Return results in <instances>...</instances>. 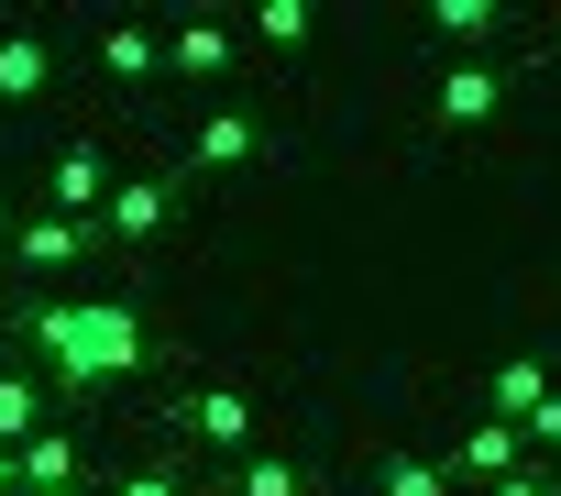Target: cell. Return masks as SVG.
<instances>
[{"label": "cell", "mask_w": 561, "mask_h": 496, "mask_svg": "<svg viewBox=\"0 0 561 496\" xmlns=\"http://www.w3.org/2000/svg\"><path fill=\"white\" fill-rule=\"evenodd\" d=\"M23 331H34V353H45V386H78V397L144 375V353H154L144 320H133L122 298H45Z\"/></svg>", "instance_id": "1"}, {"label": "cell", "mask_w": 561, "mask_h": 496, "mask_svg": "<svg viewBox=\"0 0 561 496\" xmlns=\"http://www.w3.org/2000/svg\"><path fill=\"white\" fill-rule=\"evenodd\" d=\"M100 255V221H56V210H23L12 221V266L23 277H78Z\"/></svg>", "instance_id": "2"}, {"label": "cell", "mask_w": 561, "mask_h": 496, "mask_svg": "<svg viewBox=\"0 0 561 496\" xmlns=\"http://www.w3.org/2000/svg\"><path fill=\"white\" fill-rule=\"evenodd\" d=\"M111 188H122V177H111V155H100V144H67V155L45 166L34 210H56V221H100V210H111Z\"/></svg>", "instance_id": "3"}, {"label": "cell", "mask_w": 561, "mask_h": 496, "mask_svg": "<svg viewBox=\"0 0 561 496\" xmlns=\"http://www.w3.org/2000/svg\"><path fill=\"white\" fill-rule=\"evenodd\" d=\"M264 155V122L231 100V111H209L198 133H187V177H231V166H253Z\"/></svg>", "instance_id": "4"}, {"label": "cell", "mask_w": 561, "mask_h": 496, "mask_svg": "<svg viewBox=\"0 0 561 496\" xmlns=\"http://www.w3.org/2000/svg\"><path fill=\"white\" fill-rule=\"evenodd\" d=\"M517 463H528V430H506V419H473V430L451 441V463H440V474H451V485H506Z\"/></svg>", "instance_id": "5"}, {"label": "cell", "mask_w": 561, "mask_h": 496, "mask_svg": "<svg viewBox=\"0 0 561 496\" xmlns=\"http://www.w3.org/2000/svg\"><path fill=\"white\" fill-rule=\"evenodd\" d=\"M495 111H506V78H495V67H473V56H462V67L440 78V100H430V122H440V133H484Z\"/></svg>", "instance_id": "6"}, {"label": "cell", "mask_w": 561, "mask_h": 496, "mask_svg": "<svg viewBox=\"0 0 561 496\" xmlns=\"http://www.w3.org/2000/svg\"><path fill=\"white\" fill-rule=\"evenodd\" d=\"M165 221H176V177H122V188H111V210H100V232H111V243H154Z\"/></svg>", "instance_id": "7"}, {"label": "cell", "mask_w": 561, "mask_h": 496, "mask_svg": "<svg viewBox=\"0 0 561 496\" xmlns=\"http://www.w3.org/2000/svg\"><path fill=\"white\" fill-rule=\"evenodd\" d=\"M176 419H187V441H209V452H231V463L253 452V397H242V386H198Z\"/></svg>", "instance_id": "8"}, {"label": "cell", "mask_w": 561, "mask_h": 496, "mask_svg": "<svg viewBox=\"0 0 561 496\" xmlns=\"http://www.w3.org/2000/svg\"><path fill=\"white\" fill-rule=\"evenodd\" d=\"M165 67L198 78V89H220V78L242 67V34H231V23H176V34H165Z\"/></svg>", "instance_id": "9"}, {"label": "cell", "mask_w": 561, "mask_h": 496, "mask_svg": "<svg viewBox=\"0 0 561 496\" xmlns=\"http://www.w3.org/2000/svg\"><path fill=\"white\" fill-rule=\"evenodd\" d=\"M539 397H550V364H539V353H506V364L484 375V419H506V430H528Z\"/></svg>", "instance_id": "10"}, {"label": "cell", "mask_w": 561, "mask_h": 496, "mask_svg": "<svg viewBox=\"0 0 561 496\" xmlns=\"http://www.w3.org/2000/svg\"><path fill=\"white\" fill-rule=\"evenodd\" d=\"M154 67H165V34L154 23H100V78L111 89H144Z\"/></svg>", "instance_id": "11"}, {"label": "cell", "mask_w": 561, "mask_h": 496, "mask_svg": "<svg viewBox=\"0 0 561 496\" xmlns=\"http://www.w3.org/2000/svg\"><path fill=\"white\" fill-rule=\"evenodd\" d=\"M56 89V45L45 34H0V111H23Z\"/></svg>", "instance_id": "12"}, {"label": "cell", "mask_w": 561, "mask_h": 496, "mask_svg": "<svg viewBox=\"0 0 561 496\" xmlns=\"http://www.w3.org/2000/svg\"><path fill=\"white\" fill-rule=\"evenodd\" d=\"M419 23H430L440 45H462V56H473V45H495V34H506V0H430Z\"/></svg>", "instance_id": "13"}, {"label": "cell", "mask_w": 561, "mask_h": 496, "mask_svg": "<svg viewBox=\"0 0 561 496\" xmlns=\"http://www.w3.org/2000/svg\"><path fill=\"white\" fill-rule=\"evenodd\" d=\"M242 23H253L275 56H309V45H320V0H253Z\"/></svg>", "instance_id": "14"}, {"label": "cell", "mask_w": 561, "mask_h": 496, "mask_svg": "<svg viewBox=\"0 0 561 496\" xmlns=\"http://www.w3.org/2000/svg\"><path fill=\"white\" fill-rule=\"evenodd\" d=\"M56 419H45V375H0V441L12 452H34Z\"/></svg>", "instance_id": "15"}, {"label": "cell", "mask_w": 561, "mask_h": 496, "mask_svg": "<svg viewBox=\"0 0 561 496\" xmlns=\"http://www.w3.org/2000/svg\"><path fill=\"white\" fill-rule=\"evenodd\" d=\"M231 496H309V463L298 452H242L231 463Z\"/></svg>", "instance_id": "16"}, {"label": "cell", "mask_w": 561, "mask_h": 496, "mask_svg": "<svg viewBox=\"0 0 561 496\" xmlns=\"http://www.w3.org/2000/svg\"><path fill=\"white\" fill-rule=\"evenodd\" d=\"M375 496H451V474H440L430 452H386V463H375Z\"/></svg>", "instance_id": "17"}, {"label": "cell", "mask_w": 561, "mask_h": 496, "mask_svg": "<svg viewBox=\"0 0 561 496\" xmlns=\"http://www.w3.org/2000/svg\"><path fill=\"white\" fill-rule=\"evenodd\" d=\"M78 474H89V452H78L67 430H45V441L23 452V485H78Z\"/></svg>", "instance_id": "18"}, {"label": "cell", "mask_w": 561, "mask_h": 496, "mask_svg": "<svg viewBox=\"0 0 561 496\" xmlns=\"http://www.w3.org/2000/svg\"><path fill=\"white\" fill-rule=\"evenodd\" d=\"M111 496H187V474H176V463H133Z\"/></svg>", "instance_id": "19"}, {"label": "cell", "mask_w": 561, "mask_h": 496, "mask_svg": "<svg viewBox=\"0 0 561 496\" xmlns=\"http://www.w3.org/2000/svg\"><path fill=\"white\" fill-rule=\"evenodd\" d=\"M484 496H561V474H550V463H517V474H506V485H484Z\"/></svg>", "instance_id": "20"}, {"label": "cell", "mask_w": 561, "mask_h": 496, "mask_svg": "<svg viewBox=\"0 0 561 496\" xmlns=\"http://www.w3.org/2000/svg\"><path fill=\"white\" fill-rule=\"evenodd\" d=\"M528 452H561V386L539 397V419H528Z\"/></svg>", "instance_id": "21"}, {"label": "cell", "mask_w": 561, "mask_h": 496, "mask_svg": "<svg viewBox=\"0 0 561 496\" xmlns=\"http://www.w3.org/2000/svg\"><path fill=\"white\" fill-rule=\"evenodd\" d=\"M0 496H23V452L12 441H0Z\"/></svg>", "instance_id": "22"}, {"label": "cell", "mask_w": 561, "mask_h": 496, "mask_svg": "<svg viewBox=\"0 0 561 496\" xmlns=\"http://www.w3.org/2000/svg\"><path fill=\"white\" fill-rule=\"evenodd\" d=\"M23 496H89V485H23Z\"/></svg>", "instance_id": "23"}, {"label": "cell", "mask_w": 561, "mask_h": 496, "mask_svg": "<svg viewBox=\"0 0 561 496\" xmlns=\"http://www.w3.org/2000/svg\"><path fill=\"white\" fill-rule=\"evenodd\" d=\"M0 210H12V188H0Z\"/></svg>", "instance_id": "24"}, {"label": "cell", "mask_w": 561, "mask_h": 496, "mask_svg": "<svg viewBox=\"0 0 561 496\" xmlns=\"http://www.w3.org/2000/svg\"><path fill=\"white\" fill-rule=\"evenodd\" d=\"M550 474H561V463H550Z\"/></svg>", "instance_id": "25"}]
</instances>
